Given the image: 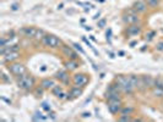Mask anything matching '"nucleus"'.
<instances>
[{"instance_id": "obj_19", "label": "nucleus", "mask_w": 163, "mask_h": 122, "mask_svg": "<svg viewBox=\"0 0 163 122\" xmlns=\"http://www.w3.org/2000/svg\"><path fill=\"white\" fill-rule=\"evenodd\" d=\"M54 85H55L54 81L53 79H49V78H46V79H43L41 82V87H43L44 89H52Z\"/></svg>"}, {"instance_id": "obj_25", "label": "nucleus", "mask_w": 163, "mask_h": 122, "mask_svg": "<svg viewBox=\"0 0 163 122\" xmlns=\"http://www.w3.org/2000/svg\"><path fill=\"white\" fill-rule=\"evenodd\" d=\"M73 45H74L75 50H77V51H79L80 54H82V55H85V54H86V53H85V50H83V49L81 48V45H80V44H77V43H74Z\"/></svg>"}, {"instance_id": "obj_34", "label": "nucleus", "mask_w": 163, "mask_h": 122, "mask_svg": "<svg viewBox=\"0 0 163 122\" xmlns=\"http://www.w3.org/2000/svg\"><path fill=\"white\" fill-rule=\"evenodd\" d=\"M90 115H91L90 112H83L82 114V117H90Z\"/></svg>"}, {"instance_id": "obj_33", "label": "nucleus", "mask_w": 163, "mask_h": 122, "mask_svg": "<svg viewBox=\"0 0 163 122\" xmlns=\"http://www.w3.org/2000/svg\"><path fill=\"white\" fill-rule=\"evenodd\" d=\"M107 54L109 55L110 59H114V57H115V56H114V53H112V51H107Z\"/></svg>"}, {"instance_id": "obj_22", "label": "nucleus", "mask_w": 163, "mask_h": 122, "mask_svg": "<svg viewBox=\"0 0 163 122\" xmlns=\"http://www.w3.org/2000/svg\"><path fill=\"white\" fill-rule=\"evenodd\" d=\"M133 111H134V108H131V106H125V108H121L120 114H123V115H131Z\"/></svg>"}, {"instance_id": "obj_13", "label": "nucleus", "mask_w": 163, "mask_h": 122, "mask_svg": "<svg viewBox=\"0 0 163 122\" xmlns=\"http://www.w3.org/2000/svg\"><path fill=\"white\" fill-rule=\"evenodd\" d=\"M147 6L148 5H147V3L145 2V0H139V2H136L133 5V8H134V10H135L136 14H144V12H146Z\"/></svg>"}, {"instance_id": "obj_38", "label": "nucleus", "mask_w": 163, "mask_h": 122, "mask_svg": "<svg viewBox=\"0 0 163 122\" xmlns=\"http://www.w3.org/2000/svg\"><path fill=\"white\" fill-rule=\"evenodd\" d=\"M85 29H86V30H91V29H92V28H91V27H90V26H86V27H85Z\"/></svg>"}, {"instance_id": "obj_24", "label": "nucleus", "mask_w": 163, "mask_h": 122, "mask_svg": "<svg viewBox=\"0 0 163 122\" xmlns=\"http://www.w3.org/2000/svg\"><path fill=\"white\" fill-rule=\"evenodd\" d=\"M118 121H133V118L130 117V115H120L119 117H118Z\"/></svg>"}, {"instance_id": "obj_23", "label": "nucleus", "mask_w": 163, "mask_h": 122, "mask_svg": "<svg viewBox=\"0 0 163 122\" xmlns=\"http://www.w3.org/2000/svg\"><path fill=\"white\" fill-rule=\"evenodd\" d=\"M146 3L148 5V8H157L159 5V0H146Z\"/></svg>"}, {"instance_id": "obj_36", "label": "nucleus", "mask_w": 163, "mask_h": 122, "mask_svg": "<svg viewBox=\"0 0 163 122\" xmlns=\"http://www.w3.org/2000/svg\"><path fill=\"white\" fill-rule=\"evenodd\" d=\"M136 45V42H133V43H130V47H131V48H134Z\"/></svg>"}, {"instance_id": "obj_29", "label": "nucleus", "mask_w": 163, "mask_h": 122, "mask_svg": "<svg viewBox=\"0 0 163 122\" xmlns=\"http://www.w3.org/2000/svg\"><path fill=\"white\" fill-rule=\"evenodd\" d=\"M42 109H43V110H46L47 112H49V111H50V106H48V104H47V103H43V104H42Z\"/></svg>"}, {"instance_id": "obj_5", "label": "nucleus", "mask_w": 163, "mask_h": 122, "mask_svg": "<svg viewBox=\"0 0 163 122\" xmlns=\"http://www.w3.org/2000/svg\"><path fill=\"white\" fill-rule=\"evenodd\" d=\"M37 32H38V28H36V27H25L20 30V33L28 39H36Z\"/></svg>"}, {"instance_id": "obj_37", "label": "nucleus", "mask_w": 163, "mask_h": 122, "mask_svg": "<svg viewBox=\"0 0 163 122\" xmlns=\"http://www.w3.org/2000/svg\"><path fill=\"white\" fill-rule=\"evenodd\" d=\"M118 55H120V56H124V55H125V53H124V51H119V53H118Z\"/></svg>"}, {"instance_id": "obj_10", "label": "nucleus", "mask_w": 163, "mask_h": 122, "mask_svg": "<svg viewBox=\"0 0 163 122\" xmlns=\"http://www.w3.org/2000/svg\"><path fill=\"white\" fill-rule=\"evenodd\" d=\"M141 81H142V87L144 89H150L155 87V78L150 75H142L141 76Z\"/></svg>"}, {"instance_id": "obj_28", "label": "nucleus", "mask_w": 163, "mask_h": 122, "mask_svg": "<svg viewBox=\"0 0 163 122\" xmlns=\"http://www.w3.org/2000/svg\"><path fill=\"white\" fill-rule=\"evenodd\" d=\"M106 26V18H102L101 21H98V27L100 28H103Z\"/></svg>"}, {"instance_id": "obj_2", "label": "nucleus", "mask_w": 163, "mask_h": 122, "mask_svg": "<svg viewBox=\"0 0 163 122\" xmlns=\"http://www.w3.org/2000/svg\"><path fill=\"white\" fill-rule=\"evenodd\" d=\"M35 78L27 73H23L17 77V85L23 90H32L35 87Z\"/></svg>"}, {"instance_id": "obj_31", "label": "nucleus", "mask_w": 163, "mask_h": 122, "mask_svg": "<svg viewBox=\"0 0 163 122\" xmlns=\"http://www.w3.org/2000/svg\"><path fill=\"white\" fill-rule=\"evenodd\" d=\"M106 36H107V39L109 40V39H110V36H112V29H110V28H109V29L107 30V33H106Z\"/></svg>"}, {"instance_id": "obj_1", "label": "nucleus", "mask_w": 163, "mask_h": 122, "mask_svg": "<svg viewBox=\"0 0 163 122\" xmlns=\"http://www.w3.org/2000/svg\"><path fill=\"white\" fill-rule=\"evenodd\" d=\"M115 85L118 87L120 93H124V94H133L135 92V88L133 87L131 82H130V78L129 76H118L115 77Z\"/></svg>"}, {"instance_id": "obj_20", "label": "nucleus", "mask_w": 163, "mask_h": 122, "mask_svg": "<svg viewBox=\"0 0 163 122\" xmlns=\"http://www.w3.org/2000/svg\"><path fill=\"white\" fill-rule=\"evenodd\" d=\"M152 94L157 98H163V88L162 87H155L152 88Z\"/></svg>"}, {"instance_id": "obj_32", "label": "nucleus", "mask_w": 163, "mask_h": 122, "mask_svg": "<svg viewBox=\"0 0 163 122\" xmlns=\"http://www.w3.org/2000/svg\"><path fill=\"white\" fill-rule=\"evenodd\" d=\"M17 9H19V4H14V5L11 6V10H12V11H16Z\"/></svg>"}, {"instance_id": "obj_16", "label": "nucleus", "mask_w": 163, "mask_h": 122, "mask_svg": "<svg viewBox=\"0 0 163 122\" xmlns=\"http://www.w3.org/2000/svg\"><path fill=\"white\" fill-rule=\"evenodd\" d=\"M69 99H74V98H79L80 95H82V89H81V87H73L71 89H70V92H69Z\"/></svg>"}, {"instance_id": "obj_9", "label": "nucleus", "mask_w": 163, "mask_h": 122, "mask_svg": "<svg viewBox=\"0 0 163 122\" xmlns=\"http://www.w3.org/2000/svg\"><path fill=\"white\" fill-rule=\"evenodd\" d=\"M61 51H63L64 55H66V56H68L69 59H71V60H77V59H79L77 53H76L71 47H69V45H63V47H61Z\"/></svg>"}, {"instance_id": "obj_17", "label": "nucleus", "mask_w": 163, "mask_h": 122, "mask_svg": "<svg viewBox=\"0 0 163 122\" xmlns=\"http://www.w3.org/2000/svg\"><path fill=\"white\" fill-rule=\"evenodd\" d=\"M55 78L59 79L60 82L65 83V84H68L69 83V75L66 71H59L56 75H55Z\"/></svg>"}, {"instance_id": "obj_21", "label": "nucleus", "mask_w": 163, "mask_h": 122, "mask_svg": "<svg viewBox=\"0 0 163 122\" xmlns=\"http://www.w3.org/2000/svg\"><path fill=\"white\" fill-rule=\"evenodd\" d=\"M48 117H49V116H44V115H42L41 112H36L32 118H33L35 121H44V120H48Z\"/></svg>"}, {"instance_id": "obj_4", "label": "nucleus", "mask_w": 163, "mask_h": 122, "mask_svg": "<svg viewBox=\"0 0 163 122\" xmlns=\"http://www.w3.org/2000/svg\"><path fill=\"white\" fill-rule=\"evenodd\" d=\"M8 70L15 77H19V76L26 73V67L20 63H10V65L8 66Z\"/></svg>"}, {"instance_id": "obj_12", "label": "nucleus", "mask_w": 163, "mask_h": 122, "mask_svg": "<svg viewBox=\"0 0 163 122\" xmlns=\"http://www.w3.org/2000/svg\"><path fill=\"white\" fill-rule=\"evenodd\" d=\"M125 33H126L129 37H135V36H138V34L141 33V27L138 26L136 23H135V24H129V27H127L126 30H125Z\"/></svg>"}, {"instance_id": "obj_18", "label": "nucleus", "mask_w": 163, "mask_h": 122, "mask_svg": "<svg viewBox=\"0 0 163 122\" xmlns=\"http://www.w3.org/2000/svg\"><path fill=\"white\" fill-rule=\"evenodd\" d=\"M65 67H66V70L69 71H74L79 67V64H77V60H69L68 63H65Z\"/></svg>"}, {"instance_id": "obj_35", "label": "nucleus", "mask_w": 163, "mask_h": 122, "mask_svg": "<svg viewBox=\"0 0 163 122\" xmlns=\"http://www.w3.org/2000/svg\"><path fill=\"white\" fill-rule=\"evenodd\" d=\"M100 15H101V12H98V14H97V15H94V17H93V18H94V20H97V18L100 17Z\"/></svg>"}, {"instance_id": "obj_3", "label": "nucleus", "mask_w": 163, "mask_h": 122, "mask_svg": "<svg viewBox=\"0 0 163 122\" xmlns=\"http://www.w3.org/2000/svg\"><path fill=\"white\" fill-rule=\"evenodd\" d=\"M42 44L47 48H50V49H56L61 45V40L56 37V36H53V34H46L43 38H42Z\"/></svg>"}, {"instance_id": "obj_30", "label": "nucleus", "mask_w": 163, "mask_h": 122, "mask_svg": "<svg viewBox=\"0 0 163 122\" xmlns=\"http://www.w3.org/2000/svg\"><path fill=\"white\" fill-rule=\"evenodd\" d=\"M43 90H44V88H43V87H41V88H37V89H36V94L41 97V95H42V93H43Z\"/></svg>"}, {"instance_id": "obj_27", "label": "nucleus", "mask_w": 163, "mask_h": 122, "mask_svg": "<svg viewBox=\"0 0 163 122\" xmlns=\"http://www.w3.org/2000/svg\"><path fill=\"white\" fill-rule=\"evenodd\" d=\"M155 36H156V32H155V30H152V32H150L148 34H146V38H147L148 40H151V39H152Z\"/></svg>"}, {"instance_id": "obj_7", "label": "nucleus", "mask_w": 163, "mask_h": 122, "mask_svg": "<svg viewBox=\"0 0 163 122\" xmlns=\"http://www.w3.org/2000/svg\"><path fill=\"white\" fill-rule=\"evenodd\" d=\"M129 78H130V82H131L133 87L135 88V90H140V92L145 90V89H144V87H142L141 76H136V75H130V76H129Z\"/></svg>"}, {"instance_id": "obj_15", "label": "nucleus", "mask_w": 163, "mask_h": 122, "mask_svg": "<svg viewBox=\"0 0 163 122\" xmlns=\"http://www.w3.org/2000/svg\"><path fill=\"white\" fill-rule=\"evenodd\" d=\"M50 90H52V94H53V95H55V97H56V98H59V99L68 98V97H65V95H66V93L64 92V89H63V87H61V85H54Z\"/></svg>"}, {"instance_id": "obj_8", "label": "nucleus", "mask_w": 163, "mask_h": 122, "mask_svg": "<svg viewBox=\"0 0 163 122\" xmlns=\"http://www.w3.org/2000/svg\"><path fill=\"white\" fill-rule=\"evenodd\" d=\"M123 22L126 24H135L140 22L139 14H125L123 15Z\"/></svg>"}, {"instance_id": "obj_14", "label": "nucleus", "mask_w": 163, "mask_h": 122, "mask_svg": "<svg viewBox=\"0 0 163 122\" xmlns=\"http://www.w3.org/2000/svg\"><path fill=\"white\" fill-rule=\"evenodd\" d=\"M19 57H20V54L17 51H9L3 55V63H14Z\"/></svg>"}, {"instance_id": "obj_39", "label": "nucleus", "mask_w": 163, "mask_h": 122, "mask_svg": "<svg viewBox=\"0 0 163 122\" xmlns=\"http://www.w3.org/2000/svg\"><path fill=\"white\" fill-rule=\"evenodd\" d=\"M159 87H162V88H163V77L161 78V85H159Z\"/></svg>"}, {"instance_id": "obj_26", "label": "nucleus", "mask_w": 163, "mask_h": 122, "mask_svg": "<svg viewBox=\"0 0 163 122\" xmlns=\"http://www.w3.org/2000/svg\"><path fill=\"white\" fill-rule=\"evenodd\" d=\"M156 50H157V51H163V42L157 43V45H156Z\"/></svg>"}, {"instance_id": "obj_6", "label": "nucleus", "mask_w": 163, "mask_h": 122, "mask_svg": "<svg viewBox=\"0 0 163 122\" xmlns=\"http://www.w3.org/2000/svg\"><path fill=\"white\" fill-rule=\"evenodd\" d=\"M73 79H74V84L77 85V87H85L90 81L88 76L85 75V73H76Z\"/></svg>"}, {"instance_id": "obj_11", "label": "nucleus", "mask_w": 163, "mask_h": 122, "mask_svg": "<svg viewBox=\"0 0 163 122\" xmlns=\"http://www.w3.org/2000/svg\"><path fill=\"white\" fill-rule=\"evenodd\" d=\"M121 104H123L121 100H117V101H110V103H108V110H109V112L113 114V115L120 112V111H121V108H123Z\"/></svg>"}]
</instances>
